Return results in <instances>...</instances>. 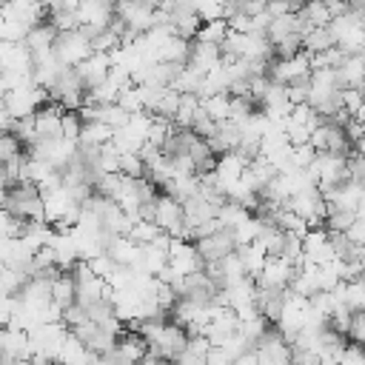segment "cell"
<instances>
[{
	"instance_id": "f907efd6",
	"label": "cell",
	"mask_w": 365,
	"mask_h": 365,
	"mask_svg": "<svg viewBox=\"0 0 365 365\" xmlns=\"http://www.w3.org/2000/svg\"><path fill=\"white\" fill-rule=\"evenodd\" d=\"M205 359H208V356H202V354H197V351L185 348V351L174 359V365H205Z\"/></svg>"
},
{
	"instance_id": "9a60e30c",
	"label": "cell",
	"mask_w": 365,
	"mask_h": 365,
	"mask_svg": "<svg viewBox=\"0 0 365 365\" xmlns=\"http://www.w3.org/2000/svg\"><path fill=\"white\" fill-rule=\"evenodd\" d=\"M285 302H288V288H265V285L257 282V305H259L262 317H265L271 325L279 322Z\"/></svg>"
},
{
	"instance_id": "c3c4849f",
	"label": "cell",
	"mask_w": 365,
	"mask_h": 365,
	"mask_svg": "<svg viewBox=\"0 0 365 365\" xmlns=\"http://www.w3.org/2000/svg\"><path fill=\"white\" fill-rule=\"evenodd\" d=\"M228 26H231L234 31H242V34H251V31H254V20H251V14H245V11H234V14L228 17Z\"/></svg>"
},
{
	"instance_id": "cb8c5ba5",
	"label": "cell",
	"mask_w": 365,
	"mask_h": 365,
	"mask_svg": "<svg viewBox=\"0 0 365 365\" xmlns=\"http://www.w3.org/2000/svg\"><path fill=\"white\" fill-rule=\"evenodd\" d=\"M191 54V40L171 34L160 48H157V63H188Z\"/></svg>"
},
{
	"instance_id": "484cf974",
	"label": "cell",
	"mask_w": 365,
	"mask_h": 365,
	"mask_svg": "<svg viewBox=\"0 0 365 365\" xmlns=\"http://www.w3.org/2000/svg\"><path fill=\"white\" fill-rule=\"evenodd\" d=\"M114 131L117 128H111L103 120H86L83 134H80V145H106L114 140Z\"/></svg>"
},
{
	"instance_id": "7bdbcfd3",
	"label": "cell",
	"mask_w": 365,
	"mask_h": 365,
	"mask_svg": "<svg viewBox=\"0 0 365 365\" xmlns=\"http://www.w3.org/2000/svg\"><path fill=\"white\" fill-rule=\"evenodd\" d=\"M83 125H86V120L80 117V111H66V114H63V137H68V140H77V143H80Z\"/></svg>"
},
{
	"instance_id": "d6a6232c",
	"label": "cell",
	"mask_w": 365,
	"mask_h": 365,
	"mask_svg": "<svg viewBox=\"0 0 365 365\" xmlns=\"http://www.w3.org/2000/svg\"><path fill=\"white\" fill-rule=\"evenodd\" d=\"M200 106H202L200 94H182V100H180V108H177V114H174V123H177L180 128H191V123H194V114L200 111Z\"/></svg>"
},
{
	"instance_id": "4316f807",
	"label": "cell",
	"mask_w": 365,
	"mask_h": 365,
	"mask_svg": "<svg viewBox=\"0 0 365 365\" xmlns=\"http://www.w3.org/2000/svg\"><path fill=\"white\" fill-rule=\"evenodd\" d=\"M237 254H240V259H242L248 277H259V271H262V265H265V259H268V251H265L259 242H248V245H240Z\"/></svg>"
},
{
	"instance_id": "ac0fdd59",
	"label": "cell",
	"mask_w": 365,
	"mask_h": 365,
	"mask_svg": "<svg viewBox=\"0 0 365 365\" xmlns=\"http://www.w3.org/2000/svg\"><path fill=\"white\" fill-rule=\"evenodd\" d=\"M217 205L208 200V197H202L200 191L194 194V197H188V200H182V214H185V225L194 231V228H200L202 222H208V220H214L217 217Z\"/></svg>"
},
{
	"instance_id": "7a4b0ae2",
	"label": "cell",
	"mask_w": 365,
	"mask_h": 365,
	"mask_svg": "<svg viewBox=\"0 0 365 365\" xmlns=\"http://www.w3.org/2000/svg\"><path fill=\"white\" fill-rule=\"evenodd\" d=\"M54 54L63 66L74 68V66H80L83 60H88L94 54V46H91V37L83 29H71V31H60V37L54 43Z\"/></svg>"
},
{
	"instance_id": "8d00e7d4",
	"label": "cell",
	"mask_w": 365,
	"mask_h": 365,
	"mask_svg": "<svg viewBox=\"0 0 365 365\" xmlns=\"http://www.w3.org/2000/svg\"><path fill=\"white\" fill-rule=\"evenodd\" d=\"M23 154H26V143L14 131H3V137H0V160L11 163V160H20Z\"/></svg>"
},
{
	"instance_id": "7c38bea8",
	"label": "cell",
	"mask_w": 365,
	"mask_h": 365,
	"mask_svg": "<svg viewBox=\"0 0 365 365\" xmlns=\"http://www.w3.org/2000/svg\"><path fill=\"white\" fill-rule=\"evenodd\" d=\"M148 351H151V345H148V339L140 334V331H123L120 336H117V345H114V354L120 356V362L123 365H140L145 356H148Z\"/></svg>"
},
{
	"instance_id": "3957f363",
	"label": "cell",
	"mask_w": 365,
	"mask_h": 365,
	"mask_svg": "<svg viewBox=\"0 0 365 365\" xmlns=\"http://www.w3.org/2000/svg\"><path fill=\"white\" fill-rule=\"evenodd\" d=\"M311 74H314V63H311V51H305V48L294 57H274L271 68H268V77L274 83H282V86L308 80Z\"/></svg>"
},
{
	"instance_id": "4fadbf2b",
	"label": "cell",
	"mask_w": 365,
	"mask_h": 365,
	"mask_svg": "<svg viewBox=\"0 0 365 365\" xmlns=\"http://www.w3.org/2000/svg\"><path fill=\"white\" fill-rule=\"evenodd\" d=\"M63 114L66 108L60 103H46L34 111V128H37V140H54L63 137Z\"/></svg>"
},
{
	"instance_id": "d6986e66",
	"label": "cell",
	"mask_w": 365,
	"mask_h": 365,
	"mask_svg": "<svg viewBox=\"0 0 365 365\" xmlns=\"http://www.w3.org/2000/svg\"><path fill=\"white\" fill-rule=\"evenodd\" d=\"M106 251H108V257H111L117 265H131V268H137L140 254H143V245L134 242L128 234H114Z\"/></svg>"
},
{
	"instance_id": "5bb4252c",
	"label": "cell",
	"mask_w": 365,
	"mask_h": 365,
	"mask_svg": "<svg viewBox=\"0 0 365 365\" xmlns=\"http://www.w3.org/2000/svg\"><path fill=\"white\" fill-rule=\"evenodd\" d=\"M111 54H106V51H94L88 60H83L80 66H74L77 68V74L83 77V83H86V88H94V86H100L103 80H108V71H111Z\"/></svg>"
},
{
	"instance_id": "8fae6325",
	"label": "cell",
	"mask_w": 365,
	"mask_h": 365,
	"mask_svg": "<svg viewBox=\"0 0 365 365\" xmlns=\"http://www.w3.org/2000/svg\"><path fill=\"white\" fill-rule=\"evenodd\" d=\"M197 248H200V254H202L205 262H217V259H222V257H228V254L237 251V237H234L231 228H220V231L197 240Z\"/></svg>"
},
{
	"instance_id": "d4e9b609",
	"label": "cell",
	"mask_w": 365,
	"mask_h": 365,
	"mask_svg": "<svg viewBox=\"0 0 365 365\" xmlns=\"http://www.w3.org/2000/svg\"><path fill=\"white\" fill-rule=\"evenodd\" d=\"M297 14H299V20H302L308 29L331 26V20H334V14H331V9H328V3H325V0H305V3H302V9H299Z\"/></svg>"
},
{
	"instance_id": "83f0119b",
	"label": "cell",
	"mask_w": 365,
	"mask_h": 365,
	"mask_svg": "<svg viewBox=\"0 0 365 365\" xmlns=\"http://www.w3.org/2000/svg\"><path fill=\"white\" fill-rule=\"evenodd\" d=\"M331 46H336V37H334L331 26L308 29V31L302 34V48H305V51H311V54H317V51H325V48H331Z\"/></svg>"
},
{
	"instance_id": "52a82bcc",
	"label": "cell",
	"mask_w": 365,
	"mask_h": 365,
	"mask_svg": "<svg viewBox=\"0 0 365 365\" xmlns=\"http://www.w3.org/2000/svg\"><path fill=\"white\" fill-rule=\"evenodd\" d=\"M311 145H314L317 151H334V154H348V157L354 154V151H351L354 143H351L345 125H336V123H331V120H325L322 125L314 128Z\"/></svg>"
},
{
	"instance_id": "60d3db41",
	"label": "cell",
	"mask_w": 365,
	"mask_h": 365,
	"mask_svg": "<svg viewBox=\"0 0 365 365\" xmlns=\"http://www.w3.org/2000/svg\"><path fill=\"white\" fill-rule=\"evenodd\" d=\"M217 125H220V123H217V120H214V117H211V114H208V111H205V108L200 106V111L194 114V123H191V131L208 140V137H214V131H217Z\"/></svg>"
},
{
	"instance_id": "8992f818",
	"label": "cell",
	"mask_w": 365,
	"mask_h": 365,
	"mask_svg": "<svg viewBox=\"0 0 365 365\" xmlns=\"http://www.w3.org/2000/svg\"><path fill=\"white\" fill-rule=\"evenodd\" d=\"M257 356H259V365H291L294 359V345L282 336V331L274 325L268 328L259 342H257Z\"/></svg>"
},
{
	"instance_id": "f546056e",
	"label": "cell",
	"mask_w": 365,
	"mask_h": 365,
	"mask_svg": "<svg viewBox=\"0 0 365 365\" xmlns=\"http://www.w3.org/2000/svg\"><path fill=\"white\" fill-rule=\"evenodd\" d=\"M356 220H359V214H356V211L328 202V217H325V228H328V231H348Z\"/></svg>"
},
{
	"instance_id": "9c48e42d",
	"label": "cell",
	"mask_w": 365,
	"mask_h": 365,
	"mask_svg": "<svg viewBox=\"0 0 365 365\" xmlns=\"http://www.w3.org/2000/svg\"><path fill=\"white\" fill-rule=\"evenodd\" d=\"M302 251H305V259L314 262V265H328V262L336 259V251L331 245L328 228H311L302 237Z\"/></svg>"
},
{
	"instance_id": "816d5d0a",
	"label": "cell",
	"mask_w": 365,
	"mask_h": 365,
	"mask_svg": "<svg viewBox=\"0 0 365 365\" xmlns=\"http://www.w3.org/2000/svg\"><path fill=\"white\" fill-rule=\"evenodd\" d=\"M351 11H365V0H345Z\"/></svg>"
},
{
	"instance_id": "e575fe53",
	"label": "cell",
	"mask_w": 365,
	"mask_h": 365,
	"mask_svg": "<svg viewBox=\"0 0 365 365\" xmlns=\"http://www.w3.org/2000/svg\"><path fill=\"white\" fill-rule=\"evenodd\" d=\"M345 57H348V51L342 46H331L325 51L311 54V63H314V68H339L345 63Z\"/></svg>"
},
{
	"instance_id": "2e32d148",
	"label": "cell",
	"mask_w": 365,
	"mask_h": 365,
	"mask_svg": "<svg viewBox=\"0 0 365 365\" xmlns=\"http://www.w3.org/2000/svg\"><path fill=\"white\" fill-rule=\"evenodd\" d=\"M251 163L245 160V157H240L237 151H228V154H220L217 157V177H220V185H222V191L228 194V188L234 185V182H240L242 180V174H245V168H248Z\"/></svg>"
},
{
	"instance_id": "277c9868",
	"label": "cell",
	"mask_w": 365,
	"mask_h": 365,
	"mask_svg": "<svg viewBox=\"0 0 365 365\" xmlns=\"http://www.w3.org/2000/svg\"><path fill=\"white\" fill-rule=\"evenodd\" d=\"M48 103V88L31 83V86H23V88H14V91H6L3 94V108L14 117H29L34 114L40 106Z\"/></svg>"
},
{
	"instance_id": "ab89813d",
	"label": "cell",
	"mask_w": 365,
	"mask_h": 365,
	"mask_svg": "<svg viewBox=\"0 0 365 365\" xmlns=\"http://www.w3.org/2000/svg\"><path fill=\"white\" fill-rule=\"evenodd\" d=\"M120 174H125L131 180H143L145 177V160L140 154H120Z\"/></svg>"
},
{
	"instance_id": "681fc988",
	"label": "cell",
	"mask_w": 365,
	"mask_h": 365,
	"mask_svg": "<svg viewBox=\"0 0 365 365\" xmlns=\"http://www.w3.org/2000/svg\"><path fill=\"white\" fill-rule=\"evenodd\" d=\"M348 336H351L354 342L365 345V311L354 314V322H351V331H348Z\"/></svg>"
},
{
	"instance_id": "ba28073f",
	"label": "cell",
	"mask_w": 365,
	"mask_h": 365,
	"mask_svg": "<svg viewBox=\"0 0 365 365\" xmlns=\"http://www.w3.org/2000/svg\"><path fill=\"white\" fill-rule=\"evenodd\" d=\"M294 274H297V265L291 259H285L282 254H268V259H265L257 282L265 285V288H288L291 279H294Z\"/></svg>"
},
{
	"instance_id": "44dd1931",
	"label": "cell",
	"mask_w": 365,
	"mask_h": 365,
	"mask_svg": "<svg viewBox=\"0 0 365 365\" xmlns=\"http://www.w3.org/2000/svg\"><path fill=\"white\" fill-rule=\"evenodd\" d=\"M240 140H242V125H237V123H231V120H222V123L217 125L214 137H208V143H211V148L217 151V157H220V154H228V151H237Z\"/></svg>"
},
{
	"instance_id": "bcb514c9",
	"label": "cell",
	"mask_w": 365,
	"mask_h": 365,
	"mask_svg": "<svg viewBox=\"0 0 365 365\" xmlns=\"http://www.w3.org/2000/svg\"><path fill=\"white\" fill-rule=\"evenodd\" d=\"M362 103H365L362 88H354V86L342 88V106H345V111H351V114L356 117V114H359V108H362Z\"/></svg>"
},
{
	"instance_id": "f5cc1de1",
	"label": "cell",
	"mask_w": 365,
	"mask_h": 365,
	"mask_svg": "<svg viewBox=\"0 0 365 365\" xmlns=\"http://www.w3.org/2000/svg\"><path fill=\"white\" fill-rule=\"evenodd\" d=\"M362 257H365V245H362Z\"/></svg>"
},
{
	"instance_id": "5b68a950",
	"label": "cell",
	"mask_w": 365,
	"mask_h": 365,
	"mask_svg": "<svg viewBox=\"0 0 365 365\" xmlns=\"http://www.w3.org/2000/svg\"><path fill=\"white\" fill-rule=\"evenodd\" d=\"M285 205H288V208H294L299 217H305L311 228H322V225H325V217H328V200L322 197L319 185H314V188H305V191L294 194Z\"/></svg>"
},
{
	"instance_id": "7402d4cb",
	"label": "cell",
	"mask_w": 365,
	"mask_h": 365,
	"mask_svg": "<svg viewBox=\"0 0 365 365\" xmlns=\"http://www.w3.org/2000/svg\"><path fill=\"white\" fill-rule=\"evenodd\" d=\"M51 299H54L63 311L77 302V279H74L71 271H60V274L51 279Z\"/></svg>"
},
{
	"instance_id": "74e56055",
	"label": "cell",
	"mask_w": 365,
	"mask_h": 365,
	"mask_svg": "<svg viewBox=\"0 0 365 365\" xmlns=\"http://www.w3.org/2000/svg\"><path fill=\"white\" fill-rule=\"evenodd\" d=\"M160 234H163V228H160L154 220H137V222L131 225V231H128V237H131L134 242H140V245L154 242Z\"/></svg>"
},
{
	"instance_id": "4dcf8cb0",
	"label": "cell",
	"mask_w": 365,
	"mask_h": 365,
	"mask_svg": "<svg viewBox=\"0 0 365 365\" xmlns=\"http://www.w3.org/2000/svg\"><path fill=\"white\" fill-rule=\"evenodd\" d=\"M202 100V108L217 120V123H222V120H228V114H231V94L228 91H217V94H211V97H200Z\"/></svg>"
},
{
	"instance_id": "f6af8a7d",
	"label": "cell",
	"mask_w": 365,
	"mask_h": 365,
	"mask_svg": "<svg viewBox=\"0 0 365 365\" xmlns=\"http://www.w3.org/2000/svg\"><path fill=\"white\" fill-rule=\"evenodd\" d=\"M317 148L311 145V143H305V145H294V151H291V165H297V168H308L314 160H317Z\"/></svg>"
},
{
	"instance_id": "30bf717a",
	"label": "cell",
	"mask_w": 365,
	"mask_h": 365,
	"mask_svg": "<svg viewBox=\"0 0 365 365\" xmlns=\"http://www.w3.org/2000/svg\"><path fill=\"white\" fill-rule=\"evenodd\" d=\"M188 328H182V325H177V322H165V331H163V336L157 339V345H151V351L160 356V359H168V362H174L185 348H188Z\"/></svg>"
},
{
	"instance_id": "1f68e13d",
	"label": "cell",
	"mask_w": 365,
	"mask_h": 365,
	"mask_svg": "<svg viewBox=\"0 0 365 365\" xmlns=\"http://www.w3.org/2000/svg\"><path fill=\"white\" fill-rule=\"evenodd\" d=\"M285 240H288V234H285L279 225H271V222H265L262 231H259V237H257V242H259L268 254H282Z\"/></svg>"
},
{
	"instance_id": "6da1fadb",
	"label": "cell",
	"mask_w": 365,
	"mask_h": 365,
	"mask_svg": "<svg viewBox=\"0 0 365 365\" xmlns=\"http://www.w3.org/2000/svg\"><path fill=\"white\" fill-rule=\"evenodd\" d=\"M3 211L26 220V222H40L46 220V200L37 182L20 180L17 185L3 191Z\"/></svg>"
},
{
	"instance_id": "b9f144b4",
	"label": "cell",
	"mask_w": 365,
	"mask_h": 365,
	"mask_svg": "<svg viewBox=\"0 0 365 365\" xmlns=\"http://www.w3.org/2000/svg\"><path fill=\"white\" fill-rule=\"evenodd\" d=\"M345 305L354 311V314H359V311H365V285L359 282V279H348V291H345Z\"/></svg>"
},
{
	"instance_id": "f35d334b",
	"label": "cell",
	"mask_w": 365,
	"mask_h": 365,
	"mask_svg": "<svg viewBox=\"0 0 365 365\" xmlns=\"http://www.w3.org/2000/svg\"><path fill=\"white\" fill-rule=\"evenodd\" d=\"M48 23H54L57 31L80 29V17H77V11H68V9H48Z\"/></svg>"
},
{
	"instance_id": "ffe728a7",
	"label": "cell",
	"mask_w": 365,
	"mask_h": 365,
	"mask_svg": "<svg viewBox=\"0 0 365 365\" xmlns=\"http://www.w3.org/2000/svg\"><path fill=\"white\" fill-rule=\"evenodd\" d=\"M57 37H60L57 26H54V23H48V20H43V23H37V26H31V29H29V34H26V40H23V43L31 48V54H46V51H54Z\"/></svg>"
},
{
	"instance_id": "d590c367",
	"label": "cell",
	"mask_w": 365,
	"mask_h": 365,
	"mask_svg": "<svg viewBox=\"0 0 365 365\" xmlns=\"http://www.w3.org/2000/svg\"><path fill=\"white\" fill-rule=\"evenodd\" d=\"M117 103L128 111V114H140V111H145V97H143V86H137V83H131L128 88H123L120 91V97H117Z\"/></svg>"
},
{
	"instance_id": "f1b7e54d",
	"label": "cell",
	"mask_w": 365,
	"mask_h": 365,
	"mask_svg": "<svg viewBox=\"0 0 365 365\" xmlns=\"http://www.w3.org/2000/svg\"><path fill=\"white\" fill-rule=\"evenodd\" d=\"M228 34H231L228 17H217V20H205V23H202V29H200L197 40H202V43H214V46H222Z\"/></svg>"
},
{
	"instance_id": "603a6c76",
	"label": "cell",
	"mask_w": 365,
	"mask_h": 365,
	"mask_svg": "<svg viewBox=\"0 0 365 365\" xmlns=\"http://www.w3.org/2000/svg\"><path fill=\"white\" fill-rule=\"evenodd\" d=\"M336 71H339L342 88H348V86L362 88V86H365V51H359V54H348L345 63H342Z\"/></svg>"
},
{
	"instance_id": "836d02e7",
	"label": "cell",
	"mask_w": 365,
	"mask_h": 365,
	"mask_svg": "<svg viewBox=\"0 0 365 365\" xmlns=\"http://www.w3.org/2000/svg\"><path fill=\"white\" fill-rule=\"evenodd\" d=\"M251 217V211L245 208V205H240V202H234V200H228L220 211H217V220L222 222V228H237L242 220H248Z\"/></svg>"
},
{
	"instance_id": "e0dca14e",
	"label": "cell",
	"mask_w": 365,
	"mask_h": 365,
	"mask_svg": "<svg viewBox=\"0 0 365 365\" xmlns=\"http://www.w3.org/2000/svg\"><path fill=\"white\" fill-rule=\"evenodd\" d=\"M188 66L197 68L200 74H208V71H214L217 66H222V48L214 46V43L194 40V43H191V54H188Z\"/></svg>"
},
{
	"instance_id": "7dc6e473",
	"label": "cell",
	"mask_w": 365,
	"mask_h": 365,
	"mask_svg": "<svg viewBox=\"0 0 365 365\" xmlns=\"http://www.w3.org/2000/svg\"><path fill=\"white\" fill-rule=\"evenodd\" d=\"M336 362H339V365H365V345L348 342L345 351H342V356H339Z\"/></svg>"
},
{
	"instance_id": "ee69618b",
	"label": "cell",
	"mask_w": 365,
	"mask_h": 365,
	"mask_svg": "<svg viewBox=\"0 0 365 365\" xmlns=\"http://www.w3.org/2000/svg\"><path fill=\"white\" fill-rule=\"evenodd\" d=\"M351 322H354V311H351L348 305L334 308V314H331V319H328V325H331L334 331L345 334V336H348V331H351Z\"/></svg>"
}]
</instances>
